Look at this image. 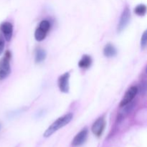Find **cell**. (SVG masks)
Wrapping results in <instances>:
<instances>
[{
  "label": "cell",
  "mask_w": 147,
  "mask_h": 147,
  "mask_svg": "<svg viewBox=\"0 0 147 147\" xmlns=\"http://www.w3.org/2000/svg\"><path fill=\"white\" fill-rule=\"evenodd\" d=\"M105 127H106V120H105V118L102 116L94 122L92 126V132L93 133V134L99 137L103 134Z\"/></svg>",
  "instance_id": "277c9868"
},
{
  "label": "cell",
  "mask_w": 147,
  "mask_h": 147,
  "mask_svg": "<svg viewBox=\"0 0 147 147\" xmlns=\"http://www.w3.org/2000/svg\"><path fill=\"white\" fill-rule=\"evenodd\" d=\"M1 123H0V130H1Z\"/></svg>",
  "instance_id": "2e32d148"
},
{
  "label": "cell",
  "mask_w": 147,
  "mask_h": 147,
  "mask_svg": "<svg viewBox=\"0 0 147 147\" xmlns=\"http://www.w3.org/2000/svg\"><path fill=\"white\" fill-rule=\"evenodd\" d=\"M134 12L139 16H144L146 12V7L144 4H139L134 9Z\"/></svg>",
  "instance_id": "4fadbf2b"
},
{
  "label": "cell",
  "mask_w": 147,
  "mask_h": 147,
  "mask_svg": "<svg viewBox=\"0 0 147 147\" xmlns=\"http://www.w3.org/2000/svg\"><path fill=\"white\" fill-rule=\"evenodd\" d=\"M137 92L138 88L136 87V86H132V87H131L130 88L127 90V92L125 93L124 96H123V98H122L121 101L120 103L121 107H123V106L130 103L132 101V100L135 98Z\"/></svg>",
  "instance_id": "5b68a950"
},
{
  "label": "cell",
  "mask_w": 147,
  "mask_h": 147,
  "mask_svg": "<svg viewBox=\"0 0 147 147\" xmlns=\"http://www.w3.org/2000/svg\"><path fill=\"white\" fill-rule=\"evenodd\" d=\"M131 18V11L130 9L128 7H126V8L123 9V12H122L121 16L120 21H119V24H118V32H121L123 31L125 28L126 27V26L129 24V21H130Z\"/></svg>",
  "instance_id": "3957f363"
},
{
  "label": "cell",
  "mask_w": 147,
  "mask_h": 147,
  "mask_svg": "<svg viewBox=\"0 0 147 147\" xmlns=\"http://www.w3.org/2000/svg\"><path fill=\"white\" fill-rule=\"evenodd\" d=\"M0 30L1 32L4 34V37H5L7 41H9L11 40V37H12L13 33V26L10 22H3L2 24L0 25Z\"/></svg>",
  "instance_id": "ba28073f"
},
{
  "label": "cell",
  "mask_w": 147,
  "mask_h": 147,
  "mask_svg": "<svg viewBox=\"0 0 147 147\" xmlns=\"http://www.w3.org/2000/svg\"><path fill=\"white\" fill-rule=\"evenodd\" d=\"M147 44V32L145 31L144 32L143 35L142 37V40H141V47L143 50H144L146 47Z\"/></svg>",
  "instance_id": "5bb4252c"
},
{
  "label": "cell",
  "mask_w": 147,
  "mask_h": 147,
  "mask_svg": "<svg viewBox=\"0 0 147 147\" xmlns=\"http://www.w3.org/2000/svg\"><path fill=\"white\" fill-rule=\"evenodd\" d=\"M88 137V129L86 128L80 131L73 139L72 142V145L73 146H79L83 144L86 141Z\"/></svg>",
  "instance_id": "52a82bcc"
},
{
  "label": "cell",
  "mask_w": 147,
  "mask_h": 147,
  "mask_svg": "<svg viewBox=\"0 0 147 147\" xmlns=\"http://www.w3.org/2000/svg\"><path fill=\"white\" fill-rule=\"evenodd\" d=\"M4 48V41L3 37L0 35V55L3 53Z\"/></svg>",
  "instance_id": "9a60e30c"
},
{
  "label": "cell",
  "mask_w": 147,
  "mask_h": 147,
  "mask_svg": "<svg viewBox=\"0 0 147 147\" xmlns=\"http://www.w3.org/2000/svg\"><path fill=\"white\" fill-rule=\"evenodd\" d=\"M103 54L107 57H114L117 54V50L113 45L108 44L105 46L103 49Z\"/></svg>",
  "instance_id": "9c48e42d"
},
{
  "label": "cell",
  "mask_w": 147,
  "mask_h": 147,
  "mask_svg": "<svg viewBox=\"0 0 147 147\" xmlns=\"http://www.w3.org/2000/svg\"><path fill=\"white\" fill-rule=\"evenodd\" d=\"M11 57V54L9 51L6 53L4 57L0 60V80L5 79L11 72L10 67L9 59Z\"/></svg>",
  "instance_id": "7a4b0ae2"
},
{
  "label": "cell",
  "mask_w": 147,
  "mask_h": 147,
  "mask_svg": "<svg viewBox=\"0 0 147 147\" xmlns=\"http://www.w3.org/2000/svg\"><path fill=\"white\" fill-rule=\"evenodd\" d=\"M92 63V59L88 55H85L82 57L78 63V66L81 68H88L90 66Z\"/></svg>",
  "instance_id": "30bf717a"
},
{
  "label": "cell",
  "mask_w": 147,
  "mask_h": 147,
  "mask_svg": "<svg viewBox=\"0 0 147 147\" xmlns=\"http://www.w3.org/2000/svg\"><path fill=\"white\" fill-rule=\"evenodd\" d=\"M73 113H69L67 114L64 115L62 117H60L59 119H57L54 123H52L50 126H49L48 129L45 131V132L44 133V136L45 137H49L51 135H53L55 132L57 131V130H59L61 128L64 127L65 126H66L67 124H68L71 120L73 119Z\"/></svg>",
  "instance_id": "6da1fadb"
},
{
  "label": "cell",
  "mask_w": 147,
  "mask_h": 147,
  "mask_svg": "<svg viewBox=\"0 0 147 147\" xmlns=\"http://www.w3.org/2000/svg\"><path fill=\"white\" fill-rule=\"evenodd\" d=\"M69 78H70V73H65L58 78V87L61 92L65 93H68L69 91Z\"/></svg>",
  "instance_id": "8992f818"
},
{
  "label": "cell",
  "mask_w": 147,
  "mask_h": 147,
  "mask_svg": "<svg viewBox=\"0 0 147 147\" xmlns=\"http://www.w3.org/2000/svg\"><path fill=\"white\" fill-rule=\"evenodd\" d=\"M47 31L45 29L42 28L39 26L38 28L36 30L35 32H34V37H35L36 40L37 41H42L45 38L46 35H47Z\"/></svg>",
  "instance_id": "8fae6325"
},
{
  "label": "cell",
  "mask_w": 147,
  "mask_h": 147,
  "mask_svg": "<svg viewBox=\"0 0 147 147\" xmlns=\"http://www.w3.org/2000/svg\"><path fill=\"white\" fill-rule=\"evenodd\" d=\"M46 57V52L43 49L39 48L36 51L35 55V62L36 63H41L43 60H45Z\"/></svg>",
  "instance_id": "7c38bea8"
}]
</instances>
